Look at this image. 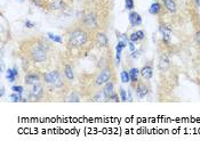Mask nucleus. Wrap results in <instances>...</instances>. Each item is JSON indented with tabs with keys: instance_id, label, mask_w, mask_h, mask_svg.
<instances>
[{
	"instance_id": "obj_33",
	"label": "nucleus",
	"mask_w": 200,
	"mask_h": 148,
	"mask_svg": "<svg viewBox=\"0 0 200 148\" xmlns=\"http://www.w3.org/2000/svg\"><path fill=\"white\" fill-rule=\"evenodd\" d=\"M140 55H141V51L140 50H134L133 53H132V58H134V59H136V58H138L140 57Z\"/></svg>"
},
{
	"instance_id": "obj_10",
	"label": "nucleus",
	"mask_w": 200,
	"mask_h": 148,
	"mask_svg": "<svg viewBox=\"0 0 200 148\" xmlns=\"http://www.w3.org/2000/svg\"><path fill=\"white\" fill-rule=\"evenodd\" d=\"M140 73H141V75L143 76V79L150 80V79L153 76V68H152V66L151 65H146L140 71Z\"/></svg>"
},
{
	"instance_id": "obj_37",
	"label": "nucleus",
	"mask_w": 200,
	"mask_h": 148,
	"mask_svg": "<svg viewBox=\"0 0 200 148\" xmlns=\"http://www.w3.org/2000/svg\"><path fill=\"white\" fill-rule=\"evenodd\" d=\"M101 97H102L101 92H97V94H96V96L94 97V102H100V100H101Z\"/></svg>"
},
{
	"instance_id": "obj_6",
	"label": "nucleus",
	"mask_w": 200,
	"mask_h": 148,
	"mask_svg": "<svg viewBox=\"0 0 200 148\" xmlns=\"http://www.w3.org/2000/svg\"><path fill=\"white\" fill-rule=\"evenodd\" d=\"M128 21H129L132 28H136V26H140L142 24V17L138 13L130 12L129 15H128Z\"/></svg>"
},
{
	"instance_id": "obj_20",
	"label": "nucleus",
	"mask_w": 200,
	"mask_h": 148,
	"mask_svg": "<svg viewBox=\"0 0 200 148\" xmlns=\"http://www.w3.org/2000/svg\"><path fill=\"white\" fill-rule=\"evenodd\" d=\"M64 74H65V76H67V80H70V81L75 79V72H73V68H72L70 65L65 66V68H64Z\"/></svg>"
},
{
	"instance_id": "obj_24",
	"label": "nucleus",
	"mask_w": 200,
	"mask_h": 148,
	"mask_svg": "<svg viewBox=\"0 0 200 148\" xmlns=\"http://www.w3.org/2000/svg\"><path fill=\"white\" fill-rule=\"evenodd\" d=\"M9 98H10V100L14 102V103H18V102H21L22 100L21 95H20V94H16V92H13L12 95L9 96Z\"/></svg>"
},
{
	"instance_id": "obj_22",
	"label": "nucleus",
	"mask_w": 200,
	"mask_h": 148,
	"mask_svg": "<svg viewBox=\"0 0 200 148\" xmlns=\"http://www.w3.org/2000/svg\"><path fill=\"white\" fill-rule=\"evenodd\" d=\"M47 35H48V38H49L52 41L56 42V43H62V42H63V40H62V38H61V35L54 34V33H52V32H48V33H47Z\"/></svg>"
},
{
	"instance_id": "obj_9",
	"label": "nucleus",
	"mask_w": 200,
	"mask_h": 148,
	"mask_svg": "<svg viewBox=\"0 0 200 148\" xmlns=\"http://www.w3.org/2000/svg\"><path fill=\"white\" fill-rule=\"evenodd\" d=\"M109 43V39L104 33L98 32L96 34V45L98 47H106Z\"/></svg>"
},
{
	"instance_id": "obj_34",
	"label": "nucleus",
	"mask_w": 200,
	"mask_h": 148,
	"mask_svg": "<svg viewBox=\"0 0 200 148\" xmlns=\"http://www.w3.org/2000/svg\"><path fill=\"white\" fill-rule=\"evenodd\" d=\"M25 26H26L28 29H33L34 26H36V24H34V23H32L31 21H26V22H25Z\"/></svg>"
},
{
	"instance_id": "obj_18",
	"label": "nucleus",
	"mask_w": 200,
	"mask_h": 148,
	"mask_svg": "<svg viewBox=\"0 0 200 148\" xmlns=\"http://www.w3.org/2000/svg\"><path fill=\"white\" fill-rule=\"evenodd\" d=\"M160 12H161V5L159 2H153L149 8V13L151 15H158Z\"/></svg>"
},
{
	"instance_id": "obj_12",
	"label": "nucleus",
	"mask_w": 200,
	"mask_h": 148,
	"mask_svg": "<svg viewBox=\"0 0 200 148\" xmlns=\"http://www.w3.org/2000/svg\"><path fill=\"white\" fill-rule=\"evenodd\" d=\"M6 72H7L6 78H7V80H8V82H14L15 79L18 76V70H17V66H14L13 68H8Z\"/></svg>"
},
{
	"instance_id": "obj_17",
	"label": "nucleus",
	"mask_w": 200,
	"mask_h": 148,
	"mask_svg": "<svg viewBox=\"0 0 200 148\" xmlns=\"http://www.w3.org/2000/svg\"><path fill=\"white\" fill-rule=\"evenodd\" d=\"M85 25H87L88 28H95L96 26V17L94 14H89L85 17Z\"/></svg>"
},
{
	"instance_id": "obj_5",
	"label": "nucleus",
	"mask_w": 200,
	"mask_h": 148,
	"mask_svg": "<svg viewBox=\"0 0 200 148\" xmlns=\"http://www.w3.org/2000/svg\"><path fill=\"white\" fill-rule=\"evenodd\" d=\"M160 32L163 34V41L166 42V43H169L171 42V28L169 25H166V24H161L160 25Z\"/></svg>"
},
{
	"instance_id": "obj_26",
	"label": "nucleus",
	"mask_w": 200,
	"mask_h": 148,
	"mask_svg": "<svg viewBox=\"0 0 200 148\" xmlns=\"http://www.w3.org/2000/svg\"><path fill=\"white\" fill-rule=\"evenodd\" d=\"M12 90H13V92L20 94V95L22 96L23 91H24V88H23L22 86H13V87H12Z\"/></svg>"
},
{
	"instance_id": "obj_40",
	"label": "nucleus",
	"mask_w": 200,
	"mask_h": 148,
	"mask_svg": "<svg viewBox=\"0 0 200 148\" xmlns=\"http://www.w3.org/2000/svg\"><path fill=\"white\" fill-rule=\"evenodd\" d=\"M196 5L198 7H200V0H196Z\"/></svg>"
},
{
	"instance_id": "obj_39",
	"label": "nucleus",
	"mask_w": 200,
	"mask_h": 148,
	"mask_svg": "<svg viewBox=\"0 0 200 148\" xmlns=\"http://www.w3.org/2000/svg\"><path fill=\"white\" fill-rule=\"evenodd\" d=\"M5 95V87H1V90H0V97L2 98Z\"/></svg>"
},
{
	"instance_id": "obj_14",
	"label": "nucleus",
	"mask_w": 200,
	"mask_h": 148,
	"mask_svg": "<svg viewBox=\"0 0 200 148\" xmlns=\"http://www.w3.org/2000/svg\"><path fill=\"white\" fill-rule=\"evenodd\" d=\"M114 87H113V83L111 81H109L108 83L104 84V88H103V95H104L105 98H110L111 96L114 94Z\"/></svg>"
},
{
	"instance_id": "obj_2",
	"label": "nucleus",
	"mask_w": 200,
	"mask_h": 148,
	"mask_svg": "<svg viewBox=\"0 0 200 148\" xmlns=\"http://www.w3.org/2000/svg\"><path fill=\"white\" fill-rule=\"evenodd\" d=\"M47 49H48V47L46 46V43H44L41 41H37L30 48V57L36 63L45 62L47 59Z\"/></svg>"
},
{
	"instance_id": "obj_13",
	"label": "nucleus",
	"mask_w": 200,
	"mask_h": 148,
	"mask_svg": "<svg viewBox=\"0 0 200 148\" xmlns=\"http://www.w3.org/2000/svg\"><path fill=\"white\" fill-rule=\"evenodd\" d=\"M163 2L165 8H166L168 12L171 13V14L176 13V10H177V5H176L175 0H163Z\"/></svg>"
},
{
	"instance_id": "obj_36",
	"label": "nucleus",
	"mask_w": 200,
	"mask_h": 148,
	"mask_svg": "<svg viewBox=\"0 0 200 148\" xmlns=\"http://www.w3.org/2000/svg\"><path fill=\"white\" fill-rule=\"evenodd\" d=\"M135 42H133V41H129V43H128V47H129V50L133 53L134 50H135V45H134Z\"/></svg>"
},
{
	"instance_id": "obj_32",
	"label": "nucleus",
	"mask_w": 200,
	"mask_h": 148,
	"mask_svg": "<svg viewBox=\"0 0 200 148\" xmlns=\"http://www.w3.org/2000/svg\"><path fill=\"white\" fill-rule=\"evenodd\" d=\"M32 2H33L37 7H44V0H32Z\"/></svg>"
},
{
	"instance_id": "obj_11",
	"label": "nucleus",
	"mask_w": 200,
	"mask_h": 148,
	"mask_svg": "<svg viewBox=\"0 0 200 148\" xmlns=\"http://www.w3.org/2000/svg\"><path fill=\"white\" fill-rule=\"evenodd\" d=\"M149 94V89L144 83H138L136 87V95L138 98H144Z\"/></svg>"
},
{
	"instance_id": "obj_41",
	"label": "nucleus",
	"mask_w": 200,
	"mask_h": 148,
	"mask_svg": "<svg viewBox=\"0 0 200 148\" xmlns=\"http://www.w3.org/2000/svg\"><path fill=\"white\" fill-rule=\"evenodd\" d=\"M18 1H21V2H23V1H24V0H18Z\"/></svg>"
},
{
	"instance_id": "obj_27",
	"label": "nucleus",
	"mask_w": 200,
	"mask_h": 148,
	"mask_svg": "<svg viewBox=\"0 0 200 148\" xmlns=\"http://www.w3.org/2000/svg\"><path fill=\"white\" fill-rule=\"evenodd\" d=\"M125 7L128 10H133L135 5H134V0H125Z\"/></svg>"
},
{
	"instance_id": "obj_1",
	"label": "nucleus",
	"mask_w": 200,
	"mask_h": 148,
	"mask_svg": "<svg viewBox=\"0 0 200 148\" xmlns=\"http://www.w3.org/2000/svg\"><path fill=\"white\" fill-rule=\"evenodd\" d=\"M88 40V34L86 31L81 29H75L69 33L67 45L70 48H79L83 47Z\"/></svg>"
},
{
	"instance_id": "obj_30",
	"label": "nucleus",
	"mask_w": 200,
	"mask_h": 148,
	"mask_svg": "<svg viewBox=\"0 0 200 148\" xmlns=\"http://www.w3.org/2000/svg\"><path fill=\"white\" fill-rule=\"evenodd\" d=\"M120 99L122 102H127V92H126L125 89H120Z\"/></svg>"
},
{
	"instance_id": "obj_28",
	"label": "nucleus",
	"mask_w": 200,
	"mask_h": 148,
	"mask_svg": "<svg viewBox=\"0 0 200 148\" xmlns=\"http://www.w3.org/2000/svg\"><path fill=\"white\" fill-rule=\"evenodd\" d=\"M69 102H75V103H79L80 102V99H79V96L78 95H75V92L72 94V95L69 97Z\"/></svg>"
},
{
	"instance_id": "obj_15",
	"label": "nucleus",
	"mask_w": 200,
	"mask_h": 148,
	"mask_svg": "<svg viewBox=\"0 0 200 148\" xmlns=\"http://www.w3.org/2000/svg\"><path fill=\"white\" fill-rule=\"evenodd\" d=\"M126 43L125 42H122L120 40V41H118L117 46H116V59H117V65H119V63H120V58H121V53H122V50H124V48L126 47Z\"/></svg>"
},
{
	"instance_id": "obj_31",
	"label": "nucleus",
	"mask_w": 200,
	"mask_h": 148,
	"mask_svg": "<svg viewBox=\"0 0 200 148\" xmlns=\"http://www.w3.org/2000/svg\"><path fill=\"white\" fill-rule=\"evenodd\" d=\"M108 99H109V102H114V103H118V102H119V96L116 95V94H113V95Z\"/></svg>"
},
{
	"instance_id": "obj_23",
	"label": "nucleus",
	"mask_w": 200,
	"mask_h": 148,
	"mask_svg": "<svg viewBox=\"0 0 200 148\" xmlns=\"http://www.w3.org/2000/svg\"><path fill=\"white\" fill-rule=\"evenodd\" d=\"M120 79L122 83H128L130 82V76H129V72L127 71H122L120 73Z\"/></svg>"
},
{
	"instance_id": "obj_16",
	"label": "nucleus",
	"mask_w": 200,
	"mask_h": 148,
	"mask_svg": "<svg viewBox=\"0 0 200 148\" xmlns=\"http://www.w3.org/2000/svg\"><path fill=\"white\" fill-rule=\"evenodd\" d=\"M159 70L161 71H167L169 68V66H171V63H169V59L166 57V56H163V57L160 58V61H159Z\"/></svg>"
},
{
	"instance_id": "obj_8",
	"label": "nucleus",
	"mask_w": 200,
	"mask_h": 148,
	"mask_svg": "<svg viewBox=\"0 0 200 148\" xmlns=\"http://www.w3.org/2000/svg\"><path fill=\"white\" fill-rule=\"evenodd\" d=\"M39 80H40V76H39L37 73H29L25 75L24 82L26 83L28 86H33V84L38 83Z\"/></svg>"
},
{
	"instance_id": "obj_25",
	"label": "nucleus",
	"mask_w": 200,
	"mask_h": 148,
	"mask_svg": "<svg viewBox=\"0 0 200 148\" xmlns=\"http://www.w3.org/2000/svg\"><path fill=\"white\" fill-rule=\"evenodd\" d=\"M117 38L121 39V41L125 42L126 45H128V43H129V38H127V35H126V34H122V33H120V32H117Z\"/></svg>"
},
{
	"instance_id": "obj_38",
	"label": "nucleus",
	"mask_w": 200,
	"mask_h": 148,
	"mask_svg": "<svg viewBox=\"0 0 200 148\" xmlns=\"http://www.w3.org/2000/svg\"><path fill=\"white\" fill-rule=\"evenodd\" d=\"M196 40H197V42L200 45V31H198V32L196 33Z\"/></svg>"
},
{
	"instance_id": "obj_4",
	"label": "nucleus",
	"mask_w": 200,
	"mask_h": 148,
	"mask_svg": "<svg viewBox=\"0 0 200 148\" xmlns=\"http://www.w3.org/2000/svg\"><path fill=\"white\" fill-rule=\"evenodd\" d=\"M111 74H112V72L110 68H104V70L101 71L95 80L96 86H104L105 83H108L111 80Z\"/></svg>"
},
{
	"instance_id": "obj_29",
	"label": "nucleus",
	"mask_w": 200,
	"mask_h": 148,
	"mask_svg": "<svg viewBox=\"0 0 200 148\" xmlns=\"http://www.w3.org/2000/svg\"><path fill=\"white\" fill-rule=\"evenodd\" d=\"M140 40V38H138V34L137 32L135 33H132L129 35V41H133V42H137Z\"/></svg>"
},
{
	"instance_id": "obj_3",
	"label": "nucleus",
	"mask_w": 200,
	"mask_h": 148,
	"mask_svg": "<svg viewBox=\"0 0 200 148\" xmlns=\"http://www.w3.org/2000/svg\"><path fill=\"white\" fill-rule=\"evenodd\" d=\"M44 81L47 84L54 86L55 88H61L63 86V83H64L59 71H50L48 73L44 74Z\"/></svg>"
},
{
	"instance_id": "obj_35",
	"label": "nucleus",
	"mask_w": 200,
	"mask_h": 148,
	"mask_svg": "<svg viewBox=\"0 0 200 148\" xmlns=\"http://www.w3.org/2000/svg\"><path fill=\"white\" fill-rule=\"evenodd\" d=\"M137 34H138V38H140V40H143V39L145 38V33L143 32V31H137Z\"/></svg>"
},
{
	"instance_id": "obj_21",
	"label": "nucleus",
	"mask_w": 200,
	"mask_h": 148,
	"mask_svg": "<svg viewBox=\"0 0 200 148\" xmlns=\"http://www.w3.org/2000/svg\"><path fill=\"white\" fill-rule=\"evenodd\" d=\"M50 9H61L64 7L63 0H52L50 1Z\"/></svg>"
},
{
	"instance_id": "obj_19",
	"label": "nucleus",
	"mask_w": 200,
	"mask_h": 148,
	"mask_svg": "<svg viewBox=\"0 0 200 148\" xmlns=\"http://www.w3.org/2000/svg\"><path fill=\"white\" fill-rule=\"evenodd\" d=\"M138 74H140V71L137 68H132L129 71V76H130V82L136 83L138 81Z\"/></svg>"
},
{
	"instance_id": "obj_7",
	"label": "nucleus",
	"mask_w": 200,
	"mask_h": 148,
	"mask_svg": "<svg viewBox=\"0 0 200 148\" xmlns=\"http://www.w3.org/2000/svg\"><path fill=\"white\" fill-rule=\"evenodd\" d=\"M30 95H31V97L33 99H36V100L40 99L42 97V95H44V89H42V87L40 86V84H37V83L33 84L32 89L30 91Z\"/></svg>"
}]
</instances>
